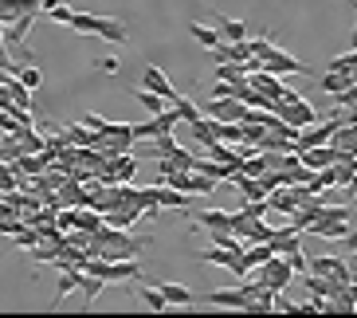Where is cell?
Returning a JSON list of instances; mask_svg holds the SVG:
<instances>
[{"label":"cell","mask_w":357,"mask_h":318,"mask_svg":"<svg viewBox=\"0 0 357 318\" xmlns=\"http://www.w3.org/2000/svg\"><path fill=\"white\" fill-rule=\"evenodd\" d=\"M349 224H357V204H354V209H349Z\"/></svg>","instance_id":"74e56055"},{"label":"cell","mask_w":357,"mask_h":318,"mask_svg":"<svg viewBox=\"0 0 357 318\" xmlns=\"http://www.w3.org/2000/svg\"><path fill=\"white\" fill-rule=\"evenodd\" d=\"M306 271L334 279V283H354V271H349V264H346V259H337V255H314V259H306Z\"/></svg>","instance_id":"8992f818"},{"label":"cell","mask_w":357,"mask_h":318,"mask_svg":"<svg viewBox=\"0 0 357 318\" xmlns=\"http://www.w3.org/2000/svg\"><path fill=\"white\" fill-rule=\"evenodd\" d=\"M243 110H248V106H243L240 98H208L200 114L216 118V122H240V118H243Z\"/></svg>","instance_id":"ba28073f"},{"label":"cell","mask_w":357,"mask_h":318,"mask_svg":"<svg viewBox=\"0 0 357 318\" xmlns=\"http://www.w3.org/2000/svg\"><path fill=\"white\" fill-rule=\"evenodd\" d=\"M349 8H354V12H357V0H349Z\"/></svg>","instance_id":"ab89813d"},{"label":"cell","mask_w":357,"mask_h":318,"mask_svg":"<svg viewBox=\"0 0 357 318\" xmlns=\"http://www.w3.org/2000/svg\"><path fill=\"white\" fill-rule=\"evenodd\" d=\"M153 197H158V209H189V192L173 189V185H158Z\"/></svg>","instance_id":"e0dca14e"},{"label":"cell","mask_w":357,"mask_h":318,"mask_svg":"<svg viewBox=\"0 0 357 318\" xmlns=\"http://www.w3.org/2000/svg\"><path fill=\"white\" fill-rule=\"evenodd\" d=\"M40 4H43V0H40Z\"/></svg>","instance_id":"60d3db41"},{"label":"cell","mask_w":357,"mask_h":318,"mask_svg":"<svg viewBox=\"0 0 357 318\" xmlns=\"http://www.w3.org/2000/svg\"><path fill=\"white\" fill-rule=\"evenodd\" d=\"M118 67H122L118 63V55H102V59H98V71L102 75H118Z\"/></svg>","instance_id":"836d02e7"},{"label":"cell","mask_w":357,"mask_h":318,"mask_svg":"<svg viewBox=\"0 0 357 318\" xmlns=\"http://www.w3.org/2000/svg\"><path fill=\"white\" fill-rule=\"evenodd\" d=\"M79 279H83V271L79 267H63L59 271V279H55V295H52V307H59L71 291H79Z\"/></svg>","instance_id":"9a60e30c"},{"label":"cell","mask_w":357,"mask_h":318,"mask_svg":"<svg viewBox=\"0 0 357 318\" xmlns=\"http://www.w3.org/2000/svg\"><path fill=\"white\" fill-rule=\"evenodd\" d=\"M0 86H8V95H12V103H16V106L32 110V91H28V86H24L20 79H16V75H8V79H4Z\"/></svg>","instance_id":"603a6c76"},{"label":"cell","mask_w":357,"mask_h":318,"mask_svg":"<svg viewBox=\"0 0 357 318\" xmlns=\"http://www.w3.org/2000/svg\"><path fill=\"white\" fill-rule=\"evenodd\" d=\"M134 98H137L142 106H146L149 114H161V110L169 106L165 98H161V95H153V91H146V86H134Z\"/></svg>","instance_id":"484cf974"},{"label":"cell","mask_w":357,"mask_h":318,"mask_svg":"<svg viewBox=\"0 0 357 318\" xmlns=\"http://www.w3.org/2000/svg\"><path fill=\"white\" fill-rule=\"evenodd\" d=\"M349 83H357L354 75H346V71H326L322 75V91L326 95H337V91H346Z\"/></svg>","instance_id":"cb8c5ba5"},{"label":"cell","mask_w":357,"mask_h":318,"mask_svg":"<svg viewBox=\"0 0 357 318\" xmlns=\"http://www.w3.org/2000/svg\"><path fill=\"white\" fill-rule=\"evenodd\" d=\"M102 287H106V279H102V275H86V271H83V279H79V295H83L86 307H91V303H95L98 295H102Z\"/></svg>","instance_id":"44dd1931"},{"label":"cell","mask_w":357,"mask_h":318,"mask_svg":"<svg viewBox=\"0 0 357 318\" xmlns=\"http://www.w3.org/2000/svg\"><path fill=\"white\" fill-rule=\"evenodd\" d=\"M349 47H357V28H354V32H349Z\"/></svg>","instance_id":"8d00e7d4"},{"label":"cell","mask_w":357,"mask_h":318,"mask_svg":"<svg viewBox=\"0 0 357 318\" xmlns=\"http://www.w3.org/2000/svg\"><path fill=\"white\" fill-rule=\"evenodd\" d=\"M212 24H216V32H220L224 43H240L248 40V24L243 20H231V16H220V12H212Z\"/></svg>","instance_id":"4fadbf2b"},{"label":"cell","mask_w":357,"mask_h":318,"mask_svg":"<svg viewBox=\"0 0 357 318\" xmlns=\"http://www.w3.org/2000/svg\"><path fill=\"white\" fill-rule=\"evenodd\" d=\"M298 153V161H303L310 173H318V169H330L337 161V153H334V146H310V149H294Z\"/></svg>","instance_id":"9c48e42d"},{"label":"cell","mask_w":357,"mask_h":318,"mask_svg":"<svg viewBox=\"0 0 357 318\" xmlns=\"http://www.w3.org/2000/svg\"><path fill=\"white\" fill-rule=\"evenodd\" d=\"M294 138H298V130L287 126L283 118H271V122L263 126V134H259L255 146L259 149H294Z\"/></svg>","instance_id":"5b68a950"},{"label":"cell","mask_w":357,"mask_h":318,"mask_svg":"<svg viewBox=\"0 0 357 318\" xmlns=\"http://www.w3.org/2000/svg\"><path fill=\"white\" fill-rule=\"evenodd\" d=\"M158 287H161V295H165L169 307H192V303H197V295L181 283H158Z\"/></svg>","instance_id":"ac0fdd59"},{"label":"cell","mask_w":357,"mask_h":318,"mask_svg":"<svg viewBox=\"0 0 357 318\" xmlns=\"http://www.w3.org/2000/svg\"><path fill=\"white\" fill-rule=\"evenodd\" d=\"M83 122H86V130H91V134H98V130H102L106 122H110V118H102V114H86Z\"/></svg>","instance_id":"e575fe53"},{"label":"cell","mask_w":357,"mask_h":318,"mask_svg":"<svg viewBox=\"0 0 357 318\" xmlns=\"http://www.w3.org/2000/svg\"><path fill=\"white\" fill-rule=\"evenodd\" d=\"M255 279H259L263 287H271V291H287L291 279H298V275L291 271V264H287L283 255H271V259H263V264L255 267Z\"/></svg>","instance_id":"277c9868"},{"label":"cell","mask_w":357,"mask_h":318,"mask_svg":"<svg viewBox=\"0 0 357 318\" xmlns=\"http://www.w3.org/2000/svg\"><path fill=\"white\" fill-rule=\"evenodd\" d=\"M263 291L259 279L252 283H240V287H220V291H208V303L212 307H228V310H243L248 307V298H255Z\"/></svg>","instance_id":"3957f363"},{"label":"cell","mask_w":357,"mask_h":318,"mask_svg":"<svg viewBox=\"0 0 357 318\" xmlns=\"http://www.w3.org/2000/svg\"><path fill=\"white\" fill-rule=\"evenodd\" d=\"M142 86H146V91H153V95H161L165 103H173V98H177V91H173V83H169V75L161 71V67H153V63H149L146 75H142Z\"/></svg>","instance_id":"8fae6325"},{"label":"cell","mask_w":357,"mask_h":318,"mask_svg":"<svg viewBox=\"0 0 357 318\" xmlns=\"http://www.w3.org/2000/svg\"><path fill=\"white\" fill-rule=\"evenodd\" d=\"M12 189H20V177H16V169L8 161L0 158V192H12Z\"/></svg>","instance_id":"4dcf8cb0"},{"label":"cell","mask_w":357,"mask_h":318,"mask_svg":"<svg viewBox=\"0 0 357 318\" xmlns=\"http://www.w3.org/2000/svg\"><path fill=\"white\" fill-rule=\"evenodd\" d=\"M91 244L102 259H137L142 248H149V240H137L126 228H114V224H102L98 232H91Z\"/></svg>","instance_id":"6da1fadb"},{"label":"cell","mask_w":357,"mask_h":318,"mask_svg":"<svg viewBox=\"0 0 357 318\" xmlns=\"http://www.w3.org/2000/svg\"><path fill=\"white\" fill-rule=\"evenodd\" d=\"M63 138L71 142V146H91V138H95V134H91L86 126H79V122H67V126H63Z\"/></svg>","instance_id":"f1b7e54d"},{"label":"cell","mask_w":357,"mask_h":318,"mask_svg":"<svg viewBox=\"0 0 357 318\" xmlns=\"http://www.w3.org/2000/svg\"><path fill=\"white\" fill-rule=\"evenodd\" d=\"M189 134H192V142H197V146H212V142L220 138V122H216V118H208V114H200L197 122H189Z\"/></svg>","instance_id":"5bb4252c"},{"label":"cell","mask_w":357,"mask_h":318,"mask_svg":"<svg viewBox=\"0 0 357 318\" xmlns=\"http://www.w3.org/2000/svg\"><path fill=\"white\" fill-rule=\"evenodd\" d=\"M12 75H16L28 91H40V83H43V71L36 63H16V67H12Z\"/></svg>","instance_id":"7402d4cb"},{"label":"cell","mask_w":357,"mask_h":318,"mask_svg":"<svg viewBox=\"0 0 357 318\" xmlns=\"http://www.w3.org/2000/svg\"><path fill=\"white\" fill-rule=\"evenodd\" d=\"M271 255H275L271 244H248L243 248V264H248V271H252V267H259L263 259H271Z\"/></svg>","instance_id":"d4e9b609"},{"label":"cell","mask_w":357,"mask_h":318,"mask_svg":"<svg viewBox=\"0 0 357 318\" xmlns=\"http://www.w3.org/2000/svg\"><path fill=\"white\" fill-rule=\"evenodd\" d=\"M271 310H275V315H298V303H291L283 291H275V295H271Z\"/></svg>","instance_id":"1f68e13d"},{"label":"cell","mask_w":357,"mask_h":318,"mask_svg":"<svg viewBox=\"0 0 357 318\" xmlns=\"http://www.w3.org/2000/svg\"><path fill=\"white\" fill-rule=\"evenodd\" d=\"M0 158H4V134H0Z\"/></svg>","instance_id":"f35d334b"},{"label":"cell","mask_w":357,"mask_h":318,"mask_svg":"<svg viewBox=\"0 0 357 318\" xmlns=\"http://www.w3.org/2000/svg\"><path fill=\"white\" fill-rule=\"evenodd\" d=\"M192 216H197V228H204V232H231V212L224 209H200Z\"/></svg>","instance_id":"7c38bea8"},{"label":"cell","mask_w":357,"mask_h":318,"mask_svg":"<svg viewBox=\"0 0 357 318\" xmlns=\"http://www.w3.org/2000/svg\"><path fill=\"white\" fill-rule=\"evenodd\" d=\"M189 36L200 43V47H204V52H212V47L220 43V32H216V28H208V24H200V20L189 24Z\"/></svg>","instance_id":"d6986e66"},{"label":"cell","mask_w":357,"mask_h":318,"mask_svg":"<svg viewBox=\"0 0 357 318\" xmlns=\"http://www.w3.org/2000/svg\"><path fill=\"white\" fill-rule=\"evenodd\" d=\"M142 303H146L149 310H173L165 303V295H161V287H142Z\"/></svg>","instance_id":"f546056e"},{"label":"cell","mask_w":357,"mask_h":318,"mask_svg":"<svg viewBox=\"0 0 357 318\" xmlns=\"http://www.w3.org/2000/svg\"><path fill=\"white\" fill-rule=\"evenodd\" d=\"M212 79H216V83H243V79H248V71H243L240 63H228V59H224V63L212 67Z\"/></svg>","instance_id":"ffe728a7"},{"label":"cell","mask_w":357,"mask_h":318,"mask_svg":"<svg viewBox=\"0 0 357 318\" xmlns=\"http://www.w3.org/2000/svg\"><path fill=\"white\" fill-rule=\"evenodd\" d=\"M0 110H8V114L16 110V103H12V95H8V86H0ZM20 110H24V106H20Z\"/></svg>","instance_id":"d590c367"},{"label":"cell","mask_w":357,"mask_h":318,"mask_svg":"<svg viewBox=\"0 0 357 318\" xmlns=\"http://www.w3.org/2000/svg\"><path fill=\"white\" fill-rule=\"evenodd\" d=\"M271 114H275V118H283L287 126H294V130H303V126H310V122H318V110L306 103V95H303V98H291V103L275 98Z\"/></svg>","instance_id":"7a4b0ae2"},{"label":"cell","mask_w":357,"mask_h":318,"mask_svg":"<svg viewBox=\"0 0 357 318\" xmlns=\"http://www.w3.org/2000/svg\"><path fill=\"white\" fill-rule=\"evenodd\" d=\"M169 106L177 110V118H181V122H197V118H200V106L192 103V98H185V95H177V98H173Z\"/></svg>","instance_id":"83f0119b"},{"label":"cell","mask_w":357,"mask_h":318,"mask_svg":"<svg viewBox=\"0 0 357 318\" xmlns=\"http://www.w3.org/2000/svg\"><path fill=\"white\" fill-rule=\"evenodd\" d=\"M248 86L259 91V95H267V98H279L287 83H283V75H271V71H263V67H259V71L248 75Z\"/></svg>","instance_id":"30bf717a"},{"label":"cell","mask_w":357,"mask_h":318,"mask_svg":"<svg viewBox=\"0 0 357 318\" xmlns=\"http://www.w3.org/2000/svg\"><path fill=\"white\" fill-rule=\"evenodd\" d=\"M283 259L291 264L294 275H306V255H303V248H291V252H283Z\"/></svg>","instance_id":"d6a6232c"},{"label":"cell","mask_w":357,"mask_h":318,"mask_svg":"<svg viewBox=\"0 0 357 318\" xmlns=\"http://www.w3.org/2000/svg\"><path fill=\"white\" fill-rule=\"evenodd\" d=\"M95 36H102L106 43H126V40H130L126 24H122V20H114V16H98V24H95Z\"/></svg>","instance_id":"2e32d148"},{"label":"cell","mask_w":357,"mask_h":318,"mask_svg":"<svg viewBox=\"0 0 357 318\" xmlns=\"http://www.w3.org/2000/svg\"><path fill=\"white\" fill-rule=\"evenodd\" d=\"M95 24H98L95 12H75L67 28H71V32H79V36H95Z\"/></svg>","instance_id":"4316f807"},{"label":"cell","mask_w":357,"mask_h":318,"mask_svg":"<svg viewBox=\"0 0 357 318\" xmlns=\"http://www.w3.org/2000/svg\"><path fill=\"white\" fill-rule=\"evenodd\" d=\"M263 71H271V75H303L306 63H298L291 52H283V47H267V55H263Z\"/></svg>","instance_id":"52a82bcc"}]
</instances>
